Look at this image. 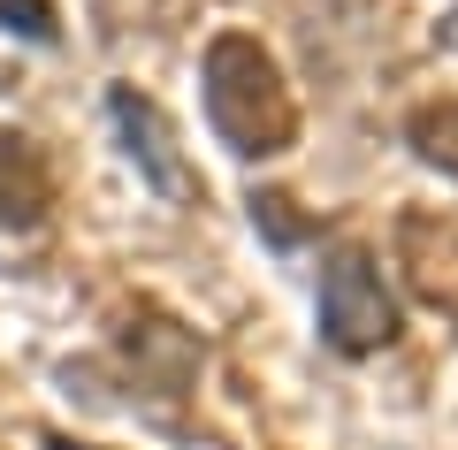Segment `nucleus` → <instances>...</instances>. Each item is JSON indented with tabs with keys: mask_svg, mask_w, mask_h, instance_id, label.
<instances>
[{
	"mask_svg": "<svg viewBox=\"0 0 458 450\" xmlns=\"http://www.w3.org/2000/svg\"><path fill=\"white\" fill-rule=\"evenodd\" d=\"M199 115L229 161H276L298 145V92L252 31H214L199 54Z\"/></svg>",
	"mask_w": 458,
	"mask_h": 450,
	"instance_id": "f257e3e1",
	"label": "nucleus"
},
{
	"mask_svg": "<svg viewBox=\"0 0 458 450\" xmlns=\"http://www.w3.org/2000/svg\"><path fill=\"white\" fill-rule=\"evenodd\" d=\"M313 336L328 359H375L405 336V306H397L390 275L367 244H336L321 259V290H313Z\"/></svg>",
	"mask_w": 458,
	"mask_h": 450,
	"instance_id": "f03ea898",
	"label": "nucleus"
},
{
	"mask_svg": "<svg viewBox=\"0 0 458 450\" xmlns=\"http://www.w3.org/2000/svg\"><path fill=\"white\" fill-rule=\"evenodd\" d=\"M107 123H114V138H123V153H131V168H138V183H146L161 207H191V168H183V153H176V130H168V115L153 107L138 84H107Z\"/></svg>",
	"mask_w": 458,
	"mask_h": 450,
	"instance_id": "7ed1b4c3",
	"label": "nucleus"
},
{
	"mask_svg": "<svg viewBox=\"0 0 458 450\" xmlns=\"http://www.w3.org/2000/svg\"><path fill=\"white\" fill-rule=\"evenodd\" d=\"M54 207V161L47 145L23 138V130H0V229L8 237H31Z\"/></svg>",
	"mask_w": 458,
	"mask_h": 450,
	"instance_id": "20e7f679",
	"label": "nucleus"
},
{
	"mask_svg": "<svg viewBox=\"0 0 458 450\" xmlns=\"http://www.w3.org/2000/svg\"><path fill=\"white\" fill-rule=\"evenodd\" d=\"M405 145H412L420 168H436L443 183H458V92L451 99H420V107L405 115Z\"/></svg>",
	"mask_w": 458,
	"mask_h": 450,
	"instance_id": "39448f33",
	"label": "nucleus"
},
{
	"mask_svg": "<svg viewBox=\"0 0 458 450\" xmlns=\"http://www.w3.org/2000/svg\"><path fill=\"white\" fill-rule=\"evenodd\" d=\"M245 207H252V229H260V237L276 244L283 259H291L298 244H313V237H321V214H291V199H283V191H252Z\"/></svg>",
	"mask_w": 458,
	"mask_h": 450,
	"instance_id": "423d86ee",
	"label": "nucleus"
},
{
	"mask_svg": "<svg viewBox=\"0 0 458 450\" xmlns=\"http://www.w3.org/2000/svg\"><path fill=\"white\" fill-rule=\"evenodd\" d=\"M0 31L31 38V47H54L62 38V16H54V0H0Z\"/></svg>",
	"mask_w": 458,
	"mask_h": 450,
	"instance_id": "0eeeda50",
	"label": "nucleus"
},
{
	"mask_svg": "<svg viewBox=\"0 0 458 450\" xmlns=\"http://www.w3.org/2000/svg\"><path fill=\"white\" fill-rule=\"evenodd\" d=\"M47 450H92V443H77V435H47Z\"/></svg>",
	"mask_w": 458,
	"mask_h": 450,
	"instance_id": "6e6552de",
	"label": "nucleus"
}]
</instances>
